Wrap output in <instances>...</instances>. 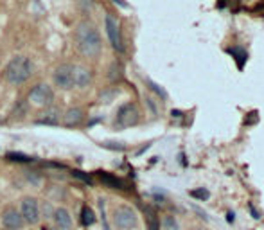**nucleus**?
Returning <instances> with one entry per match:
<instances>
[{"mask_svg":"<svg viewBox=\"0 0 264 230\" xmlns=\"http://www.w3.org/2000/svg\"><path fill=\"white\" fill-rule=\"evenodd\" d=\"M41 230H58V229H54V227H43Z\"/></svg>","mask_w":264,"mask_h":230,"instance_id":"obj_30","label":"nucleus"},{"mask_svg":"<svg viewBox=\"0 0 264 230\" xmlns=\"http://www.w3.org/2000/svg\"><path fill=\"white\" fill-rule=\"evenodd\" d=\"M105 27H106V35H108V40L112 43V47L115 49L117 53H123L124 45H123V36H121V27H119L117 18L113 17V15H106Z\"/></svg>","mask_w":264,"mask_h":230,"instance_id":"obj_6","label":"nucleus"},{"mask_svg":"<svg viewBox=\"0 0 264 230\" xmlns=\"http://www.w3.org/2000/svg\"><path fill=\"white\" fill-rule=\"evenodd\" d=\"M53 81L59 90L74 88V65L70 63H61L54 69Z\"/></svg>","mask_w":264,"mask_h":230,"instance_id":"obj_4","label":"nucleus"},{"mask_svg":"<svg viewBox=\"0 0 264 230\" xmlns=\"http://www.w3.org/2000/svg\"><path fill=\"white\" fill-rule=\"evenodd\" d=\"M0 230H7V229H0Z\"/></svg>","mask_w":264,"mask_h":230,"instance_id":"obj_31","label":"nucleus"},{"mask_svg":"<svg viewBox=\"0 0 264 230\" xmlns=\"http://www.w3.org/2000/svg\"><path fill=\"white\" fill-rule=\"evenodd\" d=\"M54 221H56V227L61 230H69L72 227V218L70 214H69V211L67 209H63V207H59V209H56L53 214Z\"/></svg>","mask_w":264,"mask_h":230,"instance_id":"obj_12","label":"nucleus"},{"mask_svg":"<svg viewBox=\"0 0 264 230\" xmlns=\"http://www.w3.org/2000/svg\"><path fill=\"white\" fill-rule=\"evenodd\" d=\"M147 230H160V221L157 218V214L151 212V211H147Z\"/></svg>","mask_w":264,"mask_h":230,"instance_id":"obj_18","label":"nucleus"},{"mask_svg":"<svg viewBox=\"0 0 264 230\" xmlns=\"http://www.w3.org/2000/svg\"><path fill=\"white\" fill-rule=\"evenodd\" d=\"M97 175H99L101 182L105 183L106 187H110V189H124V182L121 178L113 177V175H110V173L106 171H99Z\"/></svg>","mask_w":264,"mask_h":230,"instance_id":"obj_14","label":"nucleus"},{"mask_svg":"<svg viewBox=\"0 0 264 230\" xmlns=\"http://www.w3.org/2000/svg\"><path fill=\"white\" fill-rule=\"evenodd\" d=\"M117 126L119 128H128V126H135L139 123V110H137L135 105H124V106L119 108L117 112Z\"/></svg>","mask_w":264,"mask_h":230,"instance_id":"obj_8","label":"nucleus"},{"mask_svg":"<svg viewBox=\"0 0 264 230\" xmlns=\"http://www.w3.org/2000/svg\"><path fill=\"white\" fill-rule=\"evenodd\" d=\"M162 229L164 230H180L178 221L175 219V216H164L162 219Z\"/></svg>","mask_w":264,"mask_h":230,"instance_id":"obj_17","label":"nucleus"},{"mask_svg":"<svg viewBox=\"0 0 264 230\" xmlns=\"http://www.w3.org/2000/svg\"><path fill=\"white\" fill-rule=\"evenodd\" d=\"M74 177H77L79 180H83V182H87V183H90V185H92V178L87 177V175H83L81 171H74Z\"/></svg>","mask_w":264,"mask_h":230,"instance_id":"obj_23","label":"nucleus"},{"mask_svg":"<svg viewBox=\"0 0 264 230\" xmlns=\"http://www.w3.org/2000/svg\"><path fill=\"white\" fill-rule=\"evenodd\" d=\"M22 218H24L25 223L36 225L40 221V205H38V200L36 198H31V196H25L22 198Z\"/></svg>","mask_w":264,"mask_h":230,"instance_id":"obj_7","label":"nucleus"},{"mask_svg":"<svg viewBox=\"0 0 264 230\" xmlns=\"http://www.w3.org/2000/svg\"><path fill=\"white\" fill-rule=\"evenodd\" d=\"M113 223L121 230H131L137 227V214L128 205H121L113 211Z\"/></svg>","mask_w":264,"mask_h":230,"instance_id":"obj_5","label":"nucleus"},{"mask_svg":"<svg viewBox=\"0 0 264 230\" xmlns=\"http://www.w3.org/2000/svg\"><path fill=\"white\" fill-rule=\"evenodd\" d=\"M173 117H176V119H180V117H183V113L182 112H178V110H173Z\"/></svg>","mask_w":264,"mask_h":230,"instance_id":"obj_27","label":"nucleus"},{"mask_svg":"<svg viewBox=\"0 0 264 230\" xmlns=\"http://www.w3.org/2000/svg\"><path fill=\"white\" fill-rule=\"evenodd\" d=\"M85 119V112L81 108H69L63 115V124L67 128H72V126H79Z\"/></svg>","mask_w":264,"mask_h":230,"instance_id":"obj_11","label":"nucleus"},{"mask_svg":"<svg viewBox=\"0 0 264 230\" xmlns=\"http://www.w3.org/2000/svg\"><path fill=\"white\" fill-rule=\"evenodd\" d=\"M36 124H59V112L58 110H47L45 113H41V117L35 121Z\"/></svg>","mask_w":264,"mask_h":230,"instance_id":"obj_15","label":"nucleus"},{"mask_svg":"<svg viewBox=\"0 0 264 230\" xmlns=\"http://www.w3.org/2000/svg\"><path fill=\"white\" fill-rule=\"evenodd\" d=\"M2 223H4V227H6L7 230H20L25 225V221L17 209L7 207L6 211L2 212Z\"/></svg>","mask_w":264,"mask_h":230,"instance_id":"obj_9","label":"nucleus"},{"mask_svg":"<svg viewBox=\"0 0 264 230\" xmlns=\"http://www.w3.org/2000/svg\"><path fill=\"white\" fill-rule=\"evenodd\" d=\"M147 87H149V88H151L155 94L158 95V97H162V99H167V94H165V90L160 88L158 85H157V83H153L151 79H147Z\"/></svg>","mask_w":264,"mask_h":230,"instance_id":"obj_20","label":"nucleus"},{"mask_svg":"<svg viewBox=\"0 0 264 230\" xmlns=\"http://www.w3.org/2000/svg\"><path fill=\"white\" fill-rule=\"evenodd\" d=\"M33 76V63L25 56H15L9 59V63L4 67V79L11 87H20L24 85L29 77Z\"/></svg>","mask_w":264,"mask_h":230,"instance_id":"obj_2","label":"nucleus"},{"mask_svg":"<svg viewBox=\"0 0 264 230\" xmlns=\"http://www.w3.org/2000/svg\"><path fill=\"white\" fill-rule=\"evenodd\" d=\"M229 221H234V212H229Z\"/></svg>","mask_w":264,"mask_h":230,"instance_id":"obj_29","label":"nucleus"},{"mask_svg":"<svg viewBox=\"0 0 264 230\" xmlns=\"http://www.w3.org/2000/svg\"><path fill=\"white\" fill-rule=\"evenodd\" d=\"M54 101V90L53 87H49L47 83H38L36 87H33L29 92V103L35 106H51Z\"/></svg>","mask_w":264,"mask_h":230,"instance_id":"obj_3","label":"nucleus"},{"mask_svg":"<svg viewBox=\"0 0 264 230\" xmlns=\"http://www.w3.org/2000/svg\"><path fill=\"white\" fill-rule=\"evenodd\" d=\"M99 209H101V218H103V225H105V230H110L108 223H106V216H105V200L101 198L99 200Z\"/></svg>","mask_w":264,"mask_h":230,"instance_id":"obj_22","label":"nucleus"},{"mask_svg":"<svg viewBox=\"0 0 264 230\" xmlns=\"http://www.w3.org/2000/svg\"><path fill=\"white\" fill-rule=\"evenodd\" d=\"M43 214H45L43 218H51V216L54 214V211L51 209V205H49V203H45V205H43Z\"/></svg>","mask_w":264,"mask_h":230,"instance_id":"obj_24","label":"nucleus"},{"mask_svg":"<svg viewBox=\"0 0 264 230\" xmlns=\"http://www.w3.org/2000/svg\"><path fill=\"white\" fill-rule=\"evenodd\" d=\"M227 53H229L230 56L234 58L237 69H239V71H243V69H245V65H246V61H248L246 49L241 47V45H235V47H229V49H227Z\"/></svg>","mask_w":264,"mask_h":230,"instance_id":"obj_13","label":"nucleus"},{"mask_svg":"<svg viewBox=\"0 0 264 230\" xmlns=\"http://www.w3.org/2000/svg\"><path fill=\"white\" fill-rule=\"evenodd\" d=\"M74 41H76L77 51L87 58H97L101 54V49H103V41H101V36L95 29V25L87 20H83L76 25Z\"/></svg>","mask_w":264,"mask_h":230,"instance_id":"obj_1","label":"nucleus"},{"mask_svg":"<svg viewBox=\"0 0 264 230\" xmlns=\"http://www.w3.org/2000/svg\"><path fill=\"white\" fill-rule=\"evenodd\" d=\"M92 81V71L87 67L76 65L74 67V87L77 88H85Z\"/></svg>","mask_w":264,"mask_h":230,"instance_id":"obj_10","label":"nucleus"},{"mask_svg":"<svg viewBox=\"0 0 264 230\" xmlns=\"http://www.w3.org/2000/svg\"><path fill=\"white\" fill-rule=\"evenodd\" d=\"M113 2H115V4H119V6H123V7H128V4H126L124 0H113Z\"/></svg>","mask_w":264,"mask_h":230,"instance_id":"obj_28","label":"nucleus"},{"mask_svg":"<svg viewBox=\"0 0 264 230\" xmlns=\"http://www.w3.org/2000/svg\"><path fill=\"white\" fill-rule=\"evenodd\" d=\"M147 105H149V108L153 110V115H157V106H155V103H151V99H147Z\"/></svg>","mask_w":264,"mask_h":230,"instance_id":"obj_26","label":"nucleus"},{"mask_svg":"<svg viewBox=\"0 0 264 230\" xmlns=\"http://www.w3.org/2000/svg\"><path fill=\"white\" fill-rule=\"evenodd\" d=\"M7 159L9 160H18V162H31V157H25V155H15V153H9L7 155Z\"/></svg>","mask_w":264,"mask_h":230,"instance_id":"obj_21","label":"nucleus"},{"mask_svg":"<svg viewBox=\"0 0 264 230\" xmlns=\"http://www.w3.org/2000/svg\"><path fill=\"white\" fill-rule=\"evenodd\" d=\"M191 196H193V198H196V200L205 201V200H209L211 193H209L207 189H194V191H191Z\"/></svg>","mask_w":264,"mask_h":230,"instance_id":"obj_19","label":"nucleus"},{"mask_svg":"<svg viewBox=\"0 0 264 230\" xmlns=\"http://www.w3.org/2000/svg\"><path fill=\"white\" fill-rule=\"evenodd\" d=\"M248 209H250V212H252V216H253V218H255V219H259V218H261V216H259V212H257V209H255V207H253L252 203H250V205H248Z\"/></svg>","mask_w":264,"mask_h":230,"instance_id":"obj_25","label":"nucleus"},{"mask_svg":"<svg viewBox=\"0 0 264 230\" xmlns=\"http://www.w3.org/2000/svg\"><path fill=\"white\" fill-rule=\"evenodd\" d=\"M81 223L85 227H90V225L95 223V212L88 205H85L81 209Z\"/></svg>","mask_w":264,"mask_h":230,"instance_id":"obj_16","label":"nucleus"}]
</instances>
